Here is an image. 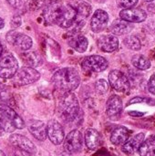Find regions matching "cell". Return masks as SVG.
Masks as SVG:
<instances>
[{"label":"cell","instance_id":"cell-35","mask_svg":"<svg viewBox=\"0 0 155 156\" xmlns=\"http://www.w3.org/2000/svg\"><path fill=\"white\" fill-rule=\"evenodd\" d=\"M6 1H7V3H8L12 7L16 8V9L20 8V7L23 5L21 0H6Z\"/></svg>","mask_w":155,"mask_h":156},{"label":"cell","instance_id":"cell-39","mask_svg":"<svg viewBox=\"0 0 155 156\" xmlns=\"http://www.w3.org/2000/svg\"><path fill=\"white\" fill-rule=\"evenodd\" d=\"M4 26H5V22H4L3 18L0 17V29H2L4 27Z\"/></svg>","mask_w":155,"mask_h":156},{"label":"cell","instance_id":"cell-22","mask_svg":"<svg viewBox=\"0 0 155 156\" xmlns=\"http://www.w3.org/2000/svg\"><path fill=\"white\" fill-rule=\"evenodd\" d=\"M3 112L5 113V115L7 116L8 120L11 122V123L13 124V126L15 127V129H23L25 128L26 124L24 122V121L21 119V117L9 106H6V105H1L0 107Z\"/></svg>","mask_w":155,"mask_h":156},{"label":"cell","instance_id":"cell-23","mask_svg":"<svg viewBox=\"0 0 155 156\" xmlns=\"http://www.w3.org/2000/svg\"><path fill=\"white\" fill-rule=\"evenodd\" d=\"M69 45L79 53H83L88 48L89 41L83 35H73L69 41Z\"/></svg>","mask_w":155,"mask_h":156},{"label":"cell","instance_id":"cell-30","mask_svg":"<svg viewBox=\"0 0 155 156\" xmlns=\"http://www.w3.org/2000/svg\"><path fill=\"white\" fill-rule=\"evenodd\" d=\"M124 45L130 48V49H132V50H140L141 48H142V44H141V41L140 39L135 37V36H129L127 37L124 41H123Z\"/></svg>","mask_w":155,"mask_h":156},{"label":"cell","instance_id":"cell-6","mask_svg":"<svg viewBox=\"0 0 155 156\" xmlns=\"http://www.w3.org/2000/svg\"><path fill=\"white\" fill-rule=\"evenodd\" d=\"M9 142L14 147H16L26 156H32L37 153L35 144L26 136H23L21 134H11L9 137Z\"/></svg>","mask_w":155,"mask_h":156},{"label":"cell","instance_id":"cell-12","mask_svg":"<svg viewBox=\"0 0 155 156\" xmlns=\"http://www.w3.org/2000/svg\"><path fill=\"white\" fill-rule=\"evenodd\" d=\"M121 19H123L130 23H141L143 22L146 17V12L142 8H126L120 12Z\"/></svg>","mask_w":155,"mask_h":156},{"label":"cell","instance_id":"cell-26","mask_svg":"<svg viewBox=\"0 0 155 156\" xmlns=\"http://www.w3.org/2000/svg\"><path fill=\"white\" fill-rule=\"evenodd\" d=\"M13 45L16 46L18 48H20L23 51H26V50L30 49V48L33 45V41H32V38L30 37L17 32L16 35V37L14 39Z\"/></svg>","mask_w":155,"mask_h":156},{"label":"cell","instance_id":"cell-8","mask_svg":"<svg viewBox=\"0 0 155 156\" xmlns=\"http://www.w3.org/2000/svg\"><path fill=\"white\" fill-rule=\"evenodd\" d=\"M109 82L110 85L119 92H127L131 87L129 78L119 69H113L110 72Z\"/></svg>","mask_w":155,"mask_h":156},{"label":"cell","instance_id":"cell-17","mask_svg":"<svg viewBox=\"0 0 155 156\" xmlns=\"http://www.w3.org/2000/svg\"><path fill=\"white\" fill-rule=\"evenodd\" d=\"M30 133L38 141H45L47 139V124L41 121L31 120L27 124Z\"/></svg>","mask_w":155,"mask_h":156},{"label":"cell","instance_id":"cell-5","mask_svg":"<svg viewBox=\"0 0 155 156\" xmlns=\"http://www.w3.org/2000/svg\"><path fill=\"white\" fill-rule=\"evenodd\" d=\"M65 3L60 1H54L48 3L43 12V17L48 25L58 24L59 18L62 16Z\"/></svg>","mask_w":155,"mask_h":156},{"label":"cell","instance_id":"cell-28","mask_svg":"<svg viewBox=\"0 0 155 156\" xmlns=\"http://www.w3.org/2000/svg\"><path fill=\"white\" fill-rule=\"evenodd\" d=\"M132 63L134 68L140 69V70H146L151 68V61L141 54H136L132 58Z\"/></svg>","mask_w":155,"mask_h":156},{"label":"cell","instance_id":"cell-1","mask_svg":"<svg viewBox=\"0 0 155 156\" xmlns=\"http://www.w3.org/2000/svg\"><path fill=\"white\" fill-rule=\"evenodd\" d=\"M52 80L58 90L64 92L73 91L80 83V76L74 68H63L55 72Z\"/></svg>","mask_w":155,"mask_h":156},{"label":"cell","instance_id":"cell-24","mask_svg":"<svg viewBox=\"0 0 155 156\" xmlns=\"http://www.w3.org/2000/svg\"><path fill=\"white\" fill-rule=\"evenodd\" d=\"M138 153L141 156L155 155V135H152L143 142Z\"/></svg>","mask_w":155,"mask_h":156},{"label":"cell","instance_id":"cell-9","mask_svg":"<svg viewBox=\"0 0 155 156\" xmlns=\"http://www.w3.org/2000/svg\"><path fill=\"white\" fill-rule=\"evenodd\" d=\"M18 69V62L12 54H7L0 58V78L12 79Z\"/></svg>","mask_w":155,"mask_h":156},{"label":"cell","instance_id":"cell-7","mask_svg":"<svg viewBox=\"0 0 155 156\" xmlns=\"http://www.w3.org/2000/svg\"><path fill=\"white\" fill-rule=\"evenodd\" d=\"M83 69L90 72H102L109 67L108 60L99 55H91L86 57L81 61Z\"/></svg>","mask_w":155,"mask_h":156},{"label":"cell","instance_id":"cell-29","mask_svg":"<svg viewBox=\"0 0 155 156\" xmlns=\"http://www.w3.org/2000/svg\"><path fill=\"white\" fill-rule=\"evenodd\" d=\"M0 128L5 133H12L15 130V127L11 123V122L8 120L5 113L3 112V110L0 108Z\"/></svg>","mask_w":155,"mask_h":156},{"label":"cell","instance_id":"cell-16","mask_svg":"<svg viewBox=\"0 0 155 156\" xmlns=\"http://www.w3.org/2000/svg\"><path fill=\"white\" fill-rule=\"evenodd\" d=\"M98 47L101 51L113 52L119 48V39L114 35H104L99 37Z\"/></svg>","mask_w":155,"mask_h":156},{"label":"cell","instance_id":"cell-25","mask_svg":"<svg viewBox=\"0 0 155 156\" xmlns=\"http://www.w3.org/2000/svg\"><path fill=\"white\" fill-rule=\"evenodd\" d=\"M21 58L23 61L27 65V67L36 68L43 64V58L42 57L37 53V52H26L21 55Z\"/></svg>","mask_w":155,"mask_h":156},{"label":"cell","instance_id":"cell-10","mask_svg":"<svg viewBox=\"0 0 155 156\" xmlns=\"http://www.w3.org/2000/svg\"><path fill=\"white\" fill-rule=\"evenodd\" d=\"M64 149L69 154L79 153L83 145L82 133L79 130L71 131L66 138H64Z\"/></svg>","mask_w":155,"mask_h":156},{"label":"cell","instance_id":"cell-14","mask_svg":"<svg viewBox=\"0 0 155 156\" xmlns=\"http://www.w3.org/2000/svg\"><path fill=\"white\" fill-rule=\"evenodd\" d=\"M122 99L117 95H113L107 101L106 113L111 120H118L122 112Z\"/></svg>","mask_w":155,"mask_h":156},{"label":"cell","instance_id":"cell-34","mask_svg":"<svg viewBox=\"0 0 155 156\" xmlns=\"http://www.w3.org/2000/svg\"><path fill=\"white\" fill-rule=\"evenodd\" d=\"M148 90L149 91L155 95V74H153L150 80H149V82H148Z\"/></svg>","mask_w":155,"mask_h":156},{"label":"cell","instance_id":"cell-3","mask_svg":"<svg viewBox=\"0 0 155 156\" xmlns=\"http://www.w3.org/2000/svg\"><path fill=\"white\" fill-rule=\"evenodd\" d=\"M70 4L73 5V7L76 10V18L72 27H69V29L72 35H75L84 27L86 23V19L90 15L91 6L90 4L82 0H76L75 2Z\"/></svg>","mask_w":155,"mask_h":156},{"label":"cell","instance_id":"cell-2","mask_svg":"<svg viewBox=\"0 0 155 156\" xmlns=\"http://www.w3.org/2000/svg\"><path fill=\"white\" fill-rule=\"evenodd\" d=\"M79 104L73 91H67L59 99L58 114L60 118L68 122L75 121L79 114Z\"/></svg>","mask_w":155,"mask_h":156},{"label":"cell","instance_id":"cell-31","mask_svg":"<svg viewBox=\"0 0 155 156\" xmlns=\"http://www.w3.org/2000/svg\"><path fill=\"white\" fill-rule=\"evenodd\" d=\"M95 89L98 93L104 94L108 91V89H109L108 82L105 80H99L95 83Z\"/></svg>","mask_w":155,"mask_h":156},{"label":"cell","instance_id":"cell-18","mask_svg":"<svg viewBox=\"0 0 155 156\" xmlns=\"http://www.w3.org/2000/svg\"><path fill=\"white\" fill-rule=\"evenodd\" d=\"M144 133H138L137 135L133 136L131 139H128L122 147V151L126 154L127 155H132L133 154H135L136 152H138L141 144H143V142L144 141Z\"/></svg>","mask_w":155,"mask_h":156},{"label":"cell","instance_id":"cell-41","mask_svg":"<svg viewBox=\"0 0 155 156\" xmlns=\"http://www.w3.org/2000/svg\"><path fill=\"white\" fill-rule=\"evenodd\" d=\"M100 156H115V155H113V154H109V153H106V154H100Z\"/></svg>","mask_w":155,"mask_h":156},{"label":"cell","instance_id":"cell-15","mask_svg":"<svg viewBox=\"0 0 155 156\" xmlns=\"http://www.w3.org/2000/svg\"><path fill=\"white\" fill-rule=\"evenodd\" d=\"M76 18V10L71 4H65L61 17L58 22V26L62 28H69L72 27Z\"/></svg>","mask_w":155,"mask_h":156},{"label":"cell","instance_id":"cell-38","mask_svg":"<svg viewBox=\"0 0 155 156\" xmlns=\"http://www.w3.org/2000/svg\"><path fill=\"white\" fill-rule=\"evenodd\" d=\"M129 114H130L131 116H132V117H142V116H143V115H144V113H143V112H134V111L130 112H129Z\"/></svg>","mask_w":155,"mask_h":156},{"label":"cell","instance_id":"cell-40","mask_svg":"<svg viewBox=\"0 0 155 156\" xmlns=\"http://www.w3.org/2000/svg\"><path fill=\"white\" fill-rule=\"evenodd\" d=\"M2 53H3V47H2V44L0 43V58H1Z\"/></svg>","mask_w":155,"mask_h":156},{"label":"cell","instance_id":"cell-11","mask_svg":"<svg viewBox=\"0 0 155 156\" xmlns=\"http://www.w3.org/2000/svg\"><path fill=\"white\" fill-rule=\"evenodd\" d=\"M47 137L55 145H59L65 138L64 130L61 124L56 120H50L47 124Z\"/></svg>","mask_w":155,"mask_h":156},{"label":"cell","instance_id":"cell-45","mask_svg":"<svg viewBox=\"0 0 155 156\" xmlns=\"http://www.w3.org/2000/svg\"><path fill=\"white\" fill-rule=\"evenodd\" d=\"M145 1H147V2H152V1H153V0H145Z\"/></svg>","mask_w":155,"mask_h":156},{"label":"cell","instance_id":"cell-44","mask_svg":"<svg viewBox=\"0 0 155 156\" xmlns=\"http://www.w3.org/2000/svg\"><path fill=\"white\" fill-rule=\"evenodd\" d=\"M96 1H98V2H103V1H105V0H96Z\"/></svg>","mask_w":155,"mask_h":156},{"label":"cell","instance_id":"cell-19","mask_svg":"<svg viewBox=\"0 0 155 156\" xmlns=\"http://www.w3.org/2000/svg\"><path fill=\"white\" fill-rule=\"evenodd\" d=\"M85 144L90 150H97L102 144L101 134L95 129L90 128L85 132Z\"/></svg>","mask_w":155,"mask_h":156},{"label":"cell","instance_id":"cell-46","mask_svg":"<svg viewBox=\"0 0 155 156\" xmlns=\"http://www.w3.org/2000/svg\"><path fill=\"white\" fill-rule=\"evenodd\" d=\"M153 58H154V59H155V53H154V55H153Z\"/></svg>","mask_w":155,"mask_h":156},{"label":"cell","instance_id":"cell-20","mask_svg":"<svg viewBox=\"0 0 155 156\" xmlns=\"http://www.w3.org/2000/svg\"><path fill=\"white\" fill-rule=\"evenodd\" d=\"M133 28V26L123 19H116L111 25V31L114 35L122 36L130 33Z\"/></svg>","mask_w":155,"mask_h":156},{"label":"cell","instance_id":"cell-36","mask_svg":"<svg viewBox=\"0 0 155 156\" xmlns=\"http://www.w3.org/2000/svg\"><path fill=\"white\" fill-rule=\"evenodd\" d=\"M20 25H21V18H20V16H14L12 21H11V26L13 27H18Z\"/></svg>","mask_w":155,"mask_h":156},{"label":"cell","instance_id":"cell-37","mask_svg":"<svg viewBox=\"0 0 155 156\" xmlns=\"http://www.w3.org/2000/svg\"><path fill=\"white\" fill-rule=\"evenodd\" d=\"M148 99L145 98H142V97H135L133 99H132L129 101V104H134V103H140V102H143V101H148Z\"/></svg>","mask_w":155,"mask_h":156},{"label":"cell","instance_id":"cell-21","mask_svg":"<svg viewBox=\"0 0 155 156\" xmlns=\"http://www.w3.org/2000/svg\"><path fill=\"white\" fill-rule=\"evenodd\" d=\"M130 132L124 126H118L113 130L111 135V142L114 145H122L129 139Z\"/></svg>","mask_w":155,"mask_h":156},{"label":"cell","instance_id":"cell-42","mask_svg":"<svg viewBox=\"0 0 155 156\" xmlns=\"http://www.w3.org/2000/svg\"><path fill=\"white\" fill-rule=\"evenodd\" d=\"M0 156H5V153L3 151H1V150H0Z\"/></svg>","mask_w":155,"mask_h":156},{"label":"cell","instance_id":"cell-32","mask_svg":"<svg viewBox=\"0 0 155 156\" xmlns=\"http://www.w3.org/2000/svg\"><path fill=\"white\" fill-rule=\"evenodd\" d=\"M45 5H46V0H29L28 1L29 9L31 10H37Z\"/></svg>","mask_w":155,"mask_h":156},{"label":"cell","instance_id":"cell-27","mask_svg":"<svg viewBox=\"0 0 155 156\" xmlns=\"http://www.w3.org/2000/svg\"><path fill=\"white\" fill-rule=\"evenodd\" d=\"M0 104L9 107L15 104V101L9 87L4 83H0Z\"/></svg>","mask_w":155,"mask_h":156},{"label":"cell","instance_id":"cell-33","mask_svg":"<svg viewBox=\"0 0 155 156\" xmlns=\"http://www.w3.org/2000/svg\"><path fill=\"white\" fill-rule=\"evenodd\" d=\"M138 3V0H119V5L124 9L132 8Z\"/></svg>","mask_w":155,"mask_h":156},{"label":"cell","instance_id":"cell-4","mask_svg":"<svg viewBox=\"0 0 155 156\" xmlns=\"http://www.w3.org/2000/svg\"><path fill=\"white\" fill-rule=\"evenodd\" d=\"M40 78V73L31 67H24L17 69L14 75L13 82L16 86H26L37 81Z\"/></svg>","mask_w":155,"mask_h":156},{"label":"cell","instance_id":"cell-43","mask_svg":"<svg viewBox=\"0 0 155 156\" xmlns=\"http://www.w3.org/2000/svg\"><path fill=\"white\" fill-rule=\"evenodd\" d=\"M4 133H5V132H4V131H3V130H2V129L0 128V135H2V134H3Z\"/></svg>","mask_w":155,"mask_h":156},{"label":"cell","instance_id":"cell-13","mask_svg":"<svg viewBox=\"0 0 155 156\" xmlns=\"http://www.w3.org/2000/svg\"><path fill=\"white\" fill-rule=\"evenodd\" d=\"M109 22V15L102 9H97L90 20V27L93 32H101L107 27Z\"/></svg>","mask_w":155,"mask_h":156}]
</instances>
